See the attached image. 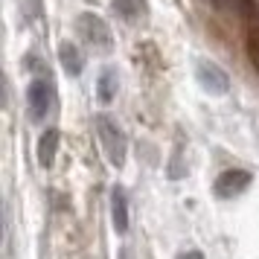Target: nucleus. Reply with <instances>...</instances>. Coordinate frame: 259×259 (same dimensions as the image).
I'll return each instance as SVG.
<instances>
[{
  "label": "nucleus",
  "instance_id": "11",
  "mask_svg": "<svg viewBox=\"0 0 259 259\" xmlns=\"http://www.w3.org/2000/svg\"><path fill=\"white\" fill-rule=\"evenodd\" d=\"M117 88H119V79H117V70H102L99 76V84H96V91H99V102H114V96H117Z\"/></svg>",
  "mask_w": 259,
  "mask_h": 259
},
{
  "label": "nucleus",
  "instance_id": "6",
  "mask_svg": "<svg viewBox=\"0 0 259 259\" xmlns=\"http://www.w3.org/2000/svg\"><path fill=\"white\" fill-rule=\"evenodd\" d=\"M59 143H61V134L56 128H47L41 137H38V146H35V154H38V166L41 169H50L56 163V154H59Z\"/></svg>",
  "mask_w": 259,
  "mask_h": 259
},
{
  "label": "nucleus",
  "instance_id": "5",
  "mask_svg": "<svg viewBox=\"0 0 259 259\" xmlns=\"http://www.w3.org/2000/svg\"><path fill=\"white\" fill-rule=\"evenodd\" d=\"M26 105H29L32 119H41L50 111V105H53V84L44 82V79L29 82V88H26Z\"/></svg>",
  "mask_w": 259,
  "mask_h": 259
},
{
  "label": "nucleus",
  "instance_id": "7",
  "mask_svg": "<svg viewBox=\"0 0 259 259\" xmlns=\"http://www.w3.org/2000/svg\"><path fill=\"white\" fill-rule=\"evenodd\" d=\"M111 219H114L117 233H128V198H125L122 187L111 189Z\"/></svg>",
  "mask_w": 259,
  "mask_h": 259
},
{
  "label": "nucleus",
  "instance_id": "10",
  "mask_svg": "<svg viewBox=\"0 0 259 259\" xmlns=\"http://www.w3.org/2000/svg\"><path fill=\"white\" fill-rule=\"evenodd\" d=\"M245 50H247V61H250V67L259 73V15L256 18H250V24H247Z\"/></svg>",
  "mask_w": 259,
  "mask_h": 259
},
{
  "label": "nucleus",
  "instance_id": "12",
  "mask_svg": "<svg viewBox=\"0 0 259 259\" xmlns=\"http://www.w3.org/2000/svg\"><path fill=\"white\" fill-rule=\"evenodd\" d=\"M178 259H204V253L201 250H187V253H181Z\"/></svg>",
  "mask_w": 259,
  "mask_h": 259
},
{
  "label": "nucleus",
  "instance_id": "8",
  "mask_svg": "<svg viewBox=\"0 0 259 259\" xmlns=\"http://www.w3.org/2000/svg\"><path fill=\"white\" fill-rule=\"evenodd\" d=\"M114 12L125 24H143L149 18V3L146 0H114Z\"/></svg>",
  "mask_w": 259,
  "mask_h": 259
},
{
  "label": "nucleus",
  "instance_id": "2",
  "mask_svg": "<svg viewBox=\"0 0 259 259\" xmlns=\"http://www.w3.org/2000/svg\"><path fill=\"white\" fill-rule=\"evenodd\" d=\"M76 32H79V38H82L88 47L96 50V53H102V56H108V53L114 50L111 29H108V24L94 12H82L76 18Z\"/></svg>",
  "mask_w": 259,
  "mask_h": 259
},
{
  "label": "nucleus",
  "instance_id": "3",
  "mask_svg": "<svg viewBox=\"0 0 259 259\" xmlns=\"http://www.w3.org/2000/svg\"><path fill=\"white\" fill-rule=\"evenodd\" d=\"M195 79H198V84L207 91V94H215V96L227 94V88H230L227 73H224L219 64H212V61H198V67H195Z\"/></svg>",
  "mask_w": 259,
  "mask_h": 259
},
{
  "label": "nucleus",
  "instance_id": "13",
  "mask_svg": "<svg viewBox=\"0 0 259 259\" xmlns=\"http://www.w3.org/2000/svg\"><path fill=\"white\" fill-rule=\"evenodd\" d=\"M88 3H96V0H88Z\"/></svg>",
  "mask_w": 259,
  "mask_h": 259
},
{
  "label": "nucleus",
  "instance_id": "9",
  "mask_svg": "<svg viewBox=\"0 0 259 259\" xmlns=\"http://www.w3.org/2000/svg\"><path fill=\"white\" fill-rule=\"evenodd\" d=\"M59 61H61V67H64L67 76H79L84 70V56L73 41H61L59 44Z\"/></svg>",
  "mask_w": 259,
  "mask_h": 259
},
{
  "label": "nucleus",
  "instance_id": "4",
  "mask_svg": "<svg viewBox=\"0 0 259 259\" xmlns=\"http://www.w3.org/2000/svg\"><path fill=\"white\" fill-rule=\"evenodd\" d=\"M250 187V172L245 169H227L215 178V195L219 198H236Z\"/></svg>",
  "mask_w": 259,
  "mask_h": 259
},
{
  "label": "nucleus",
  "instance_id": "1",
  "mask_svg": "<svg viewBox=\"0 0 259 259\" xmlns=\"http://www.w3.org/2000/svg\"><path fill=\"white\" fill-rule=\"evenodd\" d=\"M96 134H99V143H102V149H105L108 163L122 169V166H125V154H128V140H125L122 128H119L108 114H99V117H96Z\"/></svg>",
  "mask_w": 259,
  "mask_h": 259
}]
</instances>
